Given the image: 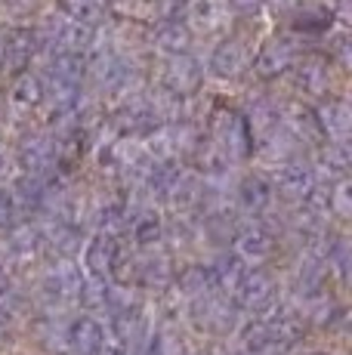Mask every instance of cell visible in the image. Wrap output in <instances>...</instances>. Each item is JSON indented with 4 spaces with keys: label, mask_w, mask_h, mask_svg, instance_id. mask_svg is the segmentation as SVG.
Returning a JSON list of instances; mask_svg holds the SVG:
<instances>
[{
    "label": "cell",
    "mask_w": 352,
    "mask_h": 355,
    "mask_svg": "<svg viewBox=\"0 0 352 355\" xmlns=\"http://www.w3.org/2000/svg\"><path fill=\"white\" fill-rule=\"evenodd\" d=\"M324 216H328L331 226L346 229V223L352 216V186H349V180L328 186V195H324Z\"/></svg>",
    "instance_id": "obj_35"
},
{
    "label": "cell",
    "mask_w": 352,
    "mask_h": 355,
    "mask_svg": "<svg viewBox=\"0 0 352 355\" xmlns=\"http://www.w3.org/2000/svg\"><path fill=\"white\" fill-rule=\"evenodd\" d=\"M315 118L324 133V142H337V146H349L352 136V105L346 93H331L328 99L315 102Z\"/></svg>",
    "instance_id": "obj_25"
},
{
    "label": "cell",
    "mask_w": 352,
    "mask_h": 355,
    "mask_svg": "<svg viewBox=\"0 0 352 355\" xmlns=\"http://www.w3.org/2000/svg\"><path fill=\"white\" fill-rule=\"evenodd\" d=\"M266 176H269V186H272L275 207H300L318 182L313 167H309V155L306 158L288 161V164H279V167L266 170Z\"/></svg>",
    "instance_id": "obj_14"
},
{
    "label": "cell",
    "mask_w": 352,
    "mask_h": 355,
    "mask_svg": "<svg viewBox=\"0 0 352 355\" xmlns=\"http://www.w3.org/2000/svg\"><path fill=\"white\" fill-rule=\"evenodd\" d=\"M284 300L281 278L272 266H247L245 278L232 293V303L245 318H263L272 309H279Z\"/></svg>",
    "instance_id": "obj_11"
},
{
    "label": "cell",
    "mask_w": 352,
    "mask_h": 355,
    "mask_svg": "<svg viewBox=\"0 0 352 355\" xmlns=\"http://www.w3.org/2000/svg\"><path fill=\"white\" fill-rule=\"evenodd\" d=\"M334 284L328 266L318 254H297L290 257L288 263V278L281 282L284 300L294 306H306L309 300L322 297V293H331L328 288Z\"/></svg>",
    "instance_id": "obj_13"
},
{
    "label": "cell",
    "mask_w": 352,
    "mask_h": 355,
    "mask_svg": "<svg viewBox=\"0 0 352 355\" xmlns=\"http://www.w3.org/2000/svg\"><path fill=\"white\" fill-rule=\"evenodd\" d=\"M65 355H69V352H65Z\"/></svg>",
    "instance_id": "obj_44"
},
{
    "label": "cell",
    "mask_w": 352,
    "mask_h": 355,
    "mask_svg": "<svg viewBox=\"0 0 352 355\" xmlns=\"http://www.w3.org/2000/svg\"><path fill=\"white\" fill-rule=\"evenodd\" d=\"M124 250V241L108 232H90L84 241V250L78 257V266L87 278H103V282H112V272L118 266V257Z\"/></svg>",
    "instance_id": "obj_20"
},
{
    "label": "cell",
    "mask_w": 352,
    "mask_h": 355,
    "mask_svg": "<svg viewBox=\"0 0 352 355\" xmlns=\"http://www.w3.org/2000/svg\"><path fill=\"white\" fill-rule=\"evenodd\" d=\"M53 6L90 28H103L108 22V0H53Z\"/></svg>",
    "instance_id": "obj_34"
},
{
    "label": "cell",
    "mask_w": 352,
    "mask_h": 355,
    "mask_svg": "<svg viewBox=\"0 0 352 355\" xmlns=\"http://www.w3.org/2000/svg\"><path fill=\"white\" fill-rule=\"evenodd\" d=\"M164 248L179 259L198 254L201 250V238H198V223L195 216H176V214H164Z\"/></svg>",
    "instance_id": "obj_31"
},
{
    "label": "cell",
    "mask_w": 352,
    "mask_h": 355,
    "mask_svg": "<svg viewBox=\"0 0 352 355\" xmlns=\"http://www.w3.org/2000/svg\"><path fill=\"white\" fill-rule=\"evenodd\" d=\"M216 284H213V272L207 266L204 257H192V259H182L173 272V284H170V293L179 303H192L198 297H207L213 293Z\"/></svg>",
    "instance_id": "obj_26"
},
{
    "label": "cell",
    "mask_w": 352,
    "mask_h": 355,
    "mask_svg": "<svg viewBox=\"0 0 352 355\" xmlns=\"http://www.w3.org/2000/svg\"><path fill=\"white\" fill-rule=\"evenodd\" d=\"M179 16L192 28L195 40H211V44L235 25V16L226 0H186Z\"/></svg>",
    "instance_id": "obj_18"
},
{
    "label": "cell",
    "mask_w": 352,
    "mask_h": 355,
    "mask_svg": "<svg viewBox=\"0 0 352 355\" xmlns=\"http://www.w3.org/2000/svg\"><path fill=\"white\" fill-rule=\"evenodd\" d=\"M306 50H315L313 40H300L284 28H269L256 40L254 59H250V78L260 87H275L279 80L288 78L290 65L303 56Z\"/></svg>",
    "instance_id": "obj_5"
},
{
    "label": "cell",
    "mask_w": 352,
    "mask_h": 355,
    "mask_svg": "<svg viewBox=\"0 0 352 355\" xmlns=\"http://www.w3.org/2000/svg\"><path fill=\"white\" fill-rule=\"evenodd\" d=\"M0 312L19 318H28L35 312V303H31V288H28V278L22 272H3L0 275Z\"/></svg>",
    "instance_id": "obj_32"
},
{
    "label": "cell",
    "mask_w": 352,
    "mask_h": 355,
    "mask_svg": "<svg viewBox=\"0 0 352 355\" xmlns=\"http://www.w3.org/2000/svg\"><path fill=\"white\" fill-rule=\"evenodd\" d=\"M179 3H186V0H179Z\"/></svg>",
    "instance_id": "obj_43"
},
{
    "label": "cell",
    "mask_w": 352,
    "mask_h": 355,
    "mask_svg": "<svg viewBox=\"0 0 352 355\" xmlns=\"http://www.w3.org/2000/svg\"><path fill=\"white\" fill-rule=\"evenodd\" d=\"M263 22H266V19H256V22H235L222 37L213 40L207 56H204L207 80H213V84H247L256 40L266 34Z\"/></svg>",
    "instance_id": "obj_2"
},
{
    "label": "cell",
    "mask_w": 352,
    "mask_h": 355,
    "mask_svg": "<svg viewBox=\"0 0 352 355\" xmlns=\"http://www.w3.org/2000/svg\"><path fill=\"white\" fill-rule=\"evenodd\" d=\"M0 244H3L6 257H10V269L22 272V275H31V272L46 259L44 229H40V223H35V220L19 223L16 229L6 232V235L0 238Z\"/></svg>",
    "instance_id": "obj_17"
},
{
    "label": "cell",
    "mask_w": 352,
    "mask_h": 355,
    "mask_svg": "<svg viewBox=\"0 0 352 355\" xmlns=\"http://www.w3.org/2000/svg\"><path fill=\"white\" fill-rule=\"evenodd\" d=\"M12 324H16V318L6 315V312H0V346L6 343V337L12 334Z\"/></svg>",
    "instance_id": "obj_40"
},
{
    "label": "cell",
    "mask_w": 352,
    "mask_h": 355,
    "mask_svg": "<svg viewBox=\"0 0 352 355\" xmlns=\"http://www.w3.org/2000/svg\"><path fill=\"white\" fill-rule=\"evenodd\" d=\"M198 238H201V250L207 254H220V250H232V241H235V232H238V223L241 216L235 214L229 204L211 210V214L198 216Z\"/></svg>",
    "instance_id": "obj_23"
},
{
    "label": "cell",
    "mask_w": 352,
    "mask_h": 355,
    "mask_svg": "<svg viewBox=\"0 0 352 355\" xmlns=\"http://www.w3.org/2000/svg\"><path fill=\"white\" fill-rule=\"evenodd\" d=\"M28 28H31V34H35L37 56H53V53L87 56L90 46L96 44V28L74 22V19H69L65 12H59L56 6H50V10L40 12Z\"/></svg>",
    "instance_id": "obj_6"
},
{
    "label": "cell",
    "mask_w": 352,
    "mask_h": 355,
    "mask_svg": "<svg viewBox=\"0 0 352 355\" xmlns=\"http://www.w3.org/2000/svg\"><path fill=\"white\" fill-rule=\"evenodd\" d=\"M44 78L28 68V71L16 74L3 84V102H6V114H10V127L12 124H28L37 121L40 108H44Z\"/></svg>",
    "instance_id": "obj_16"
},
{
    "label": "cell",
    "mask_w": 352,
    "mask_h": 355,
    "mask_svg": "<svg viewBox=\"0 0 352 355\" xmlns=\"http://www.w3.org/2000/svg\"><path fill=\"white\" fill-rule=\"evenodd\" d=\"M37 62V44L28 25H3V62H0V84L28 71Z\"/></svg>",
    "instance_id": "obj_21"
},
{
    "label": "cell",
    "mask_w": 352,
    "mask_h": 355,
    "mask_svg": "<svg viewBox=\"0 0 352 355\" xmlns=\"http://www.w3.org/2000/svg\"><path fill=\"white\" fill-rule=\"evenodd\" d=\"M229 207L241 216V220H260L266 216L269 210L275 207V198H272V186H269V176L266 170L247 167L235 170L232 180H229Z\"/></svg>",
    "instance_id": "obj_12"
},
{
    "label": "cell",
    "mask_w": 352,
    "mask_h": 355,
    "mask_svg": "<svg viewBox=\"0 0 352 355\" xmlns=\"http://www.w3.org/2000/svg\"><path fill=\"white\" fill-rule=\"evenodd\" d=\"M201 133H204V139L211 142L235 170L247 167V164L254 161V139H250L247 121L232 99H226V96L213 99L211 112L201 121Z\"/></svg>",
    "instance_id": "obj_3"
},
{
    "label": "cell",
    "mask_w": 352,
    "mask_h": 355,
    "mask_svg": "<svg viewBox=\"0 0 352 355\" xmlns=\"http://www.w3.org/2000/svg\"><path fill=\"white\" fill-rule=\"evenodd\" d=\"M284 84H288L290 96L315 105V102L328 99L331 93L343 90V74L337 71V68L331 65L318 50H306L294 65H290Z\"/></svg>",
    "instance_id": "obj_8"
},
{
    "label": "cell",
    "mask_w": 352,
    "mask_h": 355,
    "mask_svg": "<svg viewBox=\"0 0 352 355\" xmlns=\"http://www.w3.org/2000/svg\"><path fill=\"white\" fill-rule=\"evenodd\" d=\"M148 65L152 62L124 56V53H118L114 46H108L96 37V44L87 53L84 90L108 105V102L127 96V93L142 90V87L148 84Z\"/></svg>",
    "instance_id": "obj_1"
},
{
    "label": "cell",
    "mask_w": 352,
    "mask_h": 355,
    "mask_svg": "<svg viewBox=\"0 0 352 355\" xmlns=\"http://www.w3.org/2000/svg\"><path fill=\"white\" fill-rule=\"evenodd\" d=\"M65 349H69V355H103L108 349V327H105V322L103 318L84 315V312L69 318Z\"/></svg>",
    "instance_id": "obj_28"
},
{
    "label": "cell",
    "mask_w": 352,
    "mask_h": 355,
    "mask_svg": "<svg viewBox=\"0 0 352 355\" xmlns=\"http://www.w3.org/2000/svg\"><path fill=\"white\" fill-rule=\"evenodd\" d=\"M204 259H207V266H211V272H213L216 291L226 293V297H232L235 288H238V282L245 278L247 266L241 263V259L235 257L232 250H220V254H211V257H204Z\"/></svg>",
    "instance_id": "obj_33"
},
{
    "label": "cell",
    "mask_w": 352,
    "mask_h": 355,
    "mask_svg": "<svg viewBox=\"0 0 352 355\" xmlns=\"http://www.w3.org/2000/svg\"><path fill=\"white\" fill-rule=\"evenodd\" d=\"M44 229V250H46V259H65V263H78L80 250H84V241H87V232L84 226L78 223H69V220H50V223H40Z\"/></svg>",
    "instance_id": "obj_24"
},
{
    "label": "cell",
    "mask_w": 352,
    "mask_h": 355,
    "mask_svg": "<svg viewBox=\"0 0 352 355\" xmlns=\"http://www.w3.org/2000/svg\"><path fill=\"white\" fill-rule=\"evenodd\" d=\"M148 84L170 93L176 99H195L207 90L204 59L198 53H179V56H155L148 65Z\"/></svg>",
    "instance_id": "obj_7"
},
{
    "label": "cell",
    "mask_w": 352,
    "mask_h": 355,
    "mask_svg": "<svg viewBox=\"0 0 352 355\" xmlns=\"http://www.w3.org/2000/svg\"><path fill=\"white\" fill-rule=\"evenodd\" d=\"M279 121L306 152H315L318 146H324V133L318 127L315 108L309 102L290 96V93H279Z\"/></svg>",
    "instance_id": "obj_19"
},
{
    "label": "cell",
    "mask_w": 352,
    "mask_h": 355,
    "mask_svg": "<svg viewBox=\"0 0 352 355\" xmlns=\"http://www.w3.org/2000/svg\"><path fill=\"white\" fill-rule=\"evenodd\" d=\"M28 337L31 343L40 346L46 355H65V334H69V318L65 312H31L28 322Z\"/></svg>",
    "instance_id": "obj_29"
},
{
    "label": "cell",
    "mask_w": 352,
    "mask_h": 355,
    "mask_svg": "<svg viewBox=\"0 0 352 355\" xmlns=\"http://www.w3.org/2000/svg\"><path fill=\"white\" fill-rule=\"evenodd\" d=\"M195 34L182 22V16H167L148 25V50L152 56H179V53H195Z\"/></svg>",
    "instance_id": "obj_22"
},
{
    "label": "cell",
    "mask_w": 352,
    "mask_h": 355,
    "mask_svg": "<svg viewBox=\"0 0 352 355\" xmlns=\"http://www.w3.org/2000/svg\"><path fill=\"white\" fill-rule=\"evenodd\" d=\"M229 10H232L235 22H256V19H266V0H226Z\"/></svg>",
    "instance_id": "obj_38"
},
{
    "label": "cell",
    "mask_w": 352,
    "mask_h": 355,
    "mask_svg": "<svg viewBox=\"0 0 352 355\" xmlns=\"http://www.w3.org/2000/svg\"><path fill=\"white\" fill-rule=\"evenodd\" d=\"M12 173H16V164H12L10 139H6V142H0V186H6L12 180Z\"/></svg>",
    "instance_id": "obj_39"
},
{
    "label": "cell",
    "mask_w": 352,
    "mask_h": 355,
    "mask_svg": "<svg viewBox=\"0 0 352 355\" xmlns=\"http://www.w3.org/2000/svg\"><path fill=\"white\" fill-rule=\"evenodd\" d=\"M3 272H10V257H6L3 244H0V275H3Z\"/></svg>",
    "instance_id": "obj_41"
},
{
    "label": "cell",
    "mask_w": 352,
    "mask_h": 355,
    "mask_svg": "<svg viewBox=\"0 0 352 355\" xmlns=\"http://www.w3.org/2000/svg\"><path fill=\"white\" fill-rule=\"evenodd\" d=\"M19 223H25L22 207L16 204V198H12L10 186H0V238H3L6 232L16 229Z\"/></svg>",
    "instance_id": "obj_37"
},
{
    "label": "cell",
    "mask_w": 352,
    "mask_h": 355,
    "mask_svg": "<svg viewBox=\"0 0 352 355\" xmlns=\"http://www.w3.org/2000/svg\"><path fill=\"white\" fill-rule=\"evenodd\" d=\"M53 0H0V22L3 25H31Z\"/></svg>",
    "instance_id": "obj_36"
},
{
    "label": "cell",
    "mask_w": 352,
    "mask_h": 355,
    "mask_svg": "<svg viewBox=\"0 0 352 355\" xmlns=\"http://www.w3.org/2000/svg\"><path fill=\"white\" fill-rule=\"evenodd\" d=\"M182 315H186V324L204 340L235 337L241 322H245V315H241L238 306L232 303V297H226V293H220V291L186 303L182 306Z\"/></svg>",
    "instance_id": "obj_9"
},
{
    "label": "cell",
    "mask_w": 352,
    "mask_h": 355,
    "mask_svg": "<svg viewBox=\"0 0 352 355\" xmlns=\"http://www.w3.org/2000/svg\"><path fill=\"white\" fill-rule=\"evenodd\" d=\"M232 254L245 266H272L275 259H281V248L275 232L269 229V223L263 220H241L238 232L232 241Z\"/></svg>",
    "instance_id": "obj_15"
},
{
    "label": "cell",
    "mask_w": 352,
    "mask_h": 355,
    "mask_svg": "<svg viewBox=\"0 0 352 355\" xmlns=\"http://www.w3.org/2000/svg\"><path fill=\"white\" fill-rule=\"evenodd\" d=\"M229 355H254V352H245V349H232Z\"/></svg>",
    "instance_id": "obj_42"
},
{
    "label": "cell",
    "mask_w": 352,
    "mask_h": 355,
    "mask_svg": "<svg viewBox=\"0 0 352 355\" xmlns=\"http://www.w3.org/2000/svg\"><path fill=\"white\" fill-rule=\"evenodd\" d=\"M10 152H12V164H16V173L44 176V180L62 176L56 136H53V130L40 127L37 121L10 127Z\"/></svg>",
    "instance_id": "obj_4"
},
{
    "label": "cell",
    "mask_w": 352,
    "mask_h": 355,
    "mask_svg": "<svg viewBox=\"0 0 352 355\" xmlns=\"http://www.w3.org/2000/svg\"><path fill=\"white\" fill-rule=\"evenodd\" d=\"M281 28L288 34H294V37H300V40H313V44H318L331 28H337V19H334V12H331L328 0H306Z\"/></svg>",
    "instance_id": "obj_27"
},
{
    "label": "cell",
    "mask_w": 352,
    "mask_h": 355,
    "mask_svg": "<svg viewBox=\"0 0 352 355\" xmlns=\"http://www.w3.org/2000/svg\"><path fill=\"white\" fill-rule=\"evenodd\" d=\"M309 167H313L315 180L324 186H334V182L349 180V146H337V142H324L315 152H309Z\"/></svg>",
    "instance_id": "obj_30"
},
{
    "label": "cell",
    "mask_w": 352,
    "mask_h": 355,
    "mask_svg": "<svg viewBox=\"0 0 352 355\" xmlns=\"http://www.w3.org/2000/svg\"><path fill=\"white\" fill-rule=\"evenodd\" d=\"M105 121L108 130L121 139H137L142 142L146 136H152L155 130L161 127L158 114H155V105L148 99V84L137 93H127V96L114 99L105 105Z\"/></svg>",
    "instance_id": "obj_10"
}]
</instances>
